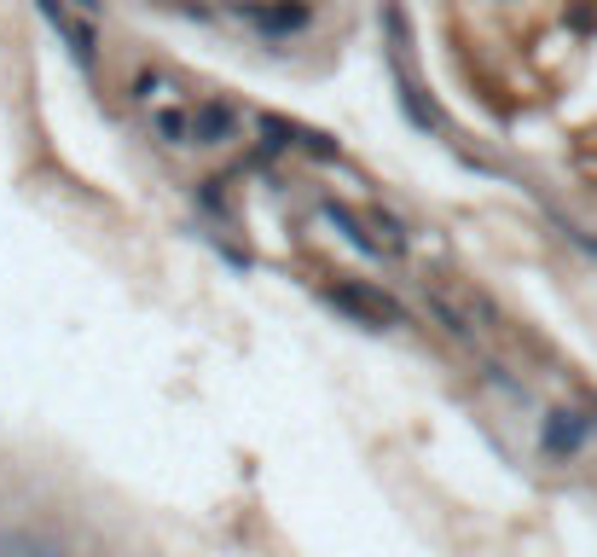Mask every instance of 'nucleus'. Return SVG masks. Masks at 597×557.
Masks as SVG:
<instances>
[{"label": "nucleus", "instance_id": "f257e3e1", "mask_svg": "<svg viewBox=\"0 0 597 557\" xmlns=\"http://www.w3.org/2000/svg\"><path fill=\"white\" fill-rule=\"evenodd\" d=\"M331 308H343L348 319H360L366 331H389V326H401V302L395 296H383V291H371V284H331L326 291Z\"/></svg>", "mask_w": 597, "mask_h": 557}, {"label": "nucleus", "instance_id": "f03ea898", "mask_svg": "<svg viewBox=\"0 0 597 557\" xmlns=\"http://www.w3.org/2000/svg\"><path fill=\"white\" fill-rule=\"evenodd\" d=\"M262 134H267L272 151H308V157H319V163L336 157V140H326V134H314L302 123H284V116H262Z\"/></svg>", "mask_w": 597, "mask_h": 557}, {"label": "nucleus", "instance_id": "7ed1b4c3", "mask_svg": "<svg viewBox=\"0 0 597 557\" xmlns=\"http://www.w3.org/2000/svg\"><path fill=\"white\" fill-rule=\"evenodd\" d=\"M586 435H592V418H580V413H569V407H557V413H545L539 447L551 453V459H569V453L586 447Z\"/></svg>", "mask_w": 597, "mask_h": 557}, {"label": "nucleus", "instance_id": "20e7f679", "mask_svg": "<svg viewBox=\"0 0 597 557\" xmlns=\"http://www.w3.org/2000/svg\"><path fill=\"white\" fill-rule=\"evenodd\" d=\"M41 12H47V24L64 36V47L76 53V64H93V47H99V36H93V18H81V12H71L64 0H41Z\"/></svg>", "mask_w": 597, "mask_h": 557}, {"label": "nucleus", "instance_id": "39448f33", "mask_svg": "<svg viewBox=\"0 0 597 557\" xmlns=\"http://www.w3.org/2000/svg\"><path fill=\"white\" fill-rule=\"evenodd\" d=\"M238 134V111L227 99H198L192 105V145H227Z\"/></svg>", "mask_w": 597, "mask_h": 557}, {"label": "nucleus", "instance_id": "423d86ee", "mask_svg": "<svg viewBox=\"0 0 597 557\" xmlns=\"http://www.w3.org/2000/svg\"><path fill=\"white\" fill-rule=\"evenodd\" d=\"M0 557H64V546L29 534V529H0Z\"/></svg>", "mask_w": 597, "mask_h": 557}, {"label": "nucleus", "instance_id": "0eeeda50", "mask_svg": "<svg viewBox=\"0 0 597 557\" xmlns=\"http://www.w3.org/2000/svg\"><path fill=\"white\" fill-rule=\"evenodd\" d=\"M308 18H314L308 7H250V24L272 29V36H290V29H302Z\"/></svg>", "mask_w": 597, "mask_h": 557}, {"label": "nucleus", "instance_id": "6e6552de", "mask_svg": "<svg viewBox=\"0 0 597 557\" xmlns=\"http://www.w3.org/2000/svg\"><path fill=\"white\" fill-rule=\"evenodd\" d=\"M326 221H331L336 232H343V239H348L354 250H360V256H383V244L371 239V232H360V221H354V215H348L343 204H326Z\"/></svg>", "mask_w": 597, "mask_h": 557}]
</instances>
